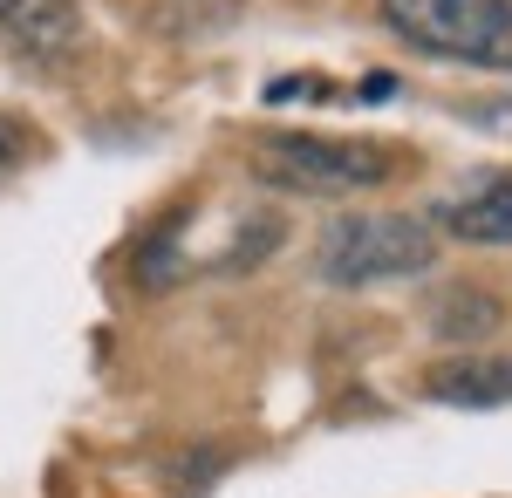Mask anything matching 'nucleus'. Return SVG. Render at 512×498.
Listing matches in <instances>:
<instances>
[{"instance_id":"5","label":"nucleus","mask_w":512,"mask_h":498,"mask_svg":"<svg viewBox=\"0 0 512 498\" xmlns=\"http://www.w3.org/2000/svg\"><path fill=\"white\" fill-rule=\"evenodd\" d=\"M437 226L465 246H512V171H485L472 178V192L444 198Z\"/></svg>"},{"instance_id":"2","label":"nucleus","mask_w":512,"mask_h":498,"mask_svg":"<svg viewBox=\"0 0 512 498\" xmlns=\"http://www.w3.org/2000/svg\"><path fill=\"white\" fill-rule=\"evenodd\" d=\"M403 157L369 144V137H267L253 151V178L274 192H301V198H349V192H376L390 185Z\"/></svg>"},{"instance_id":"7","label":"nucleus","mask_w":512,"mask_h":498,"mask_svg":"<svg viewBox=\"0 0 512 498\" xmlns=\"http://www.w3.org/2000/svg\"><path fill=\"white\" fill-rule=\"evenodd\" d=\"M499 321H506V307L492 301V287H451V294H437V307H431V328L458 348L485 342Z\"/></svg>"},{"instance_id":"1","label":"nucleus","mask_w":512,"mask_h":498,"mask_svg":"<svg viewBox=\"0 0 512 498\" xmlns=\"http://www.w3.org/2000/svg\"><path fill=\"white\" fill-rule=\"evenodd\" d=\"M437 260V239L410 212H342L328 219L315 267L328 287H376V280H417Z\"/></svg>"},{"instance_id":"3","label":"nucleus","mask_w":512,"mask_h":498,"mask_svg":"<svg viewBox=\"0 0 512 498\" xmlns=\"http://www.w3.org/2000/svg\"><path fill=\"white\" fill-rule=\"evenodd\" d=\"M383 28L437 62L512 69V0H376Z\"/></svg>"},{"instance_id":"4","label":"nucleus","mask_w":512,"mask_h":498,"mask_svg":"<svg viewBox=\"0 0 512 498\" xmlns=\"http://www.w3.org/2000/svg\"><path fill=\"white\" fill-rule=\"evenodd\" d=\"M0 35L14 41L21 55L35 62H69L82 41H89V14L76 0H0Z\"/></svg>"},{"instance_id":"8","label":"nucleus","mask_w":512,"mask_h":498,"mask_svg":"<svg viewBox=\"0 0 512 498\" xmlns=\"http://www.w3.org/2000/svg\"><path fill=\"white\" fill-rule=\"evenodd\" d=\"M458 123H472L485 137H506L512 144V96H478V103H458Z\"/></svg>"},{"instance_id":"6","label":"nucleus","mask_w":512,"mask_h":498,"mask_svg":"<svg viewBox=\"0 0 512 498\" xmlns=\"http://www.w3.org/2000/svg\"><path fill=\"white\" fill-rule=\"evenodd\" d=\"M424 396L451 410H499L512 403V355H451L424 376Z\"/></svg>"},{"instance_id":"9","label":"nucleus","mask_w":512,"mask_h":498,"mask_svg":"<svg viewBox=\"0 0 512 498\" xmlns=\"http://www.w3.org/2000/svg\"><path fill=\"white\" fill-rule=\"evenodd\" d=\"M21 137H28V130H14V123H0V171H7V164L21 157Z\"/></svg>"}]
</instances>
